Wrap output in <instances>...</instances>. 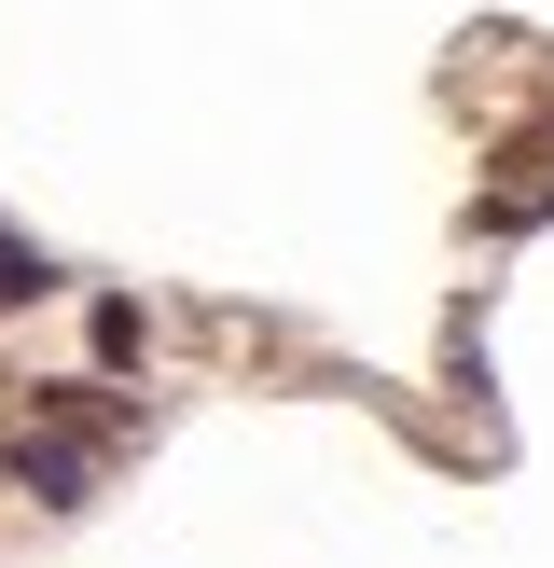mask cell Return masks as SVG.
Here are the masks:
<instances>
[{"mask_svg": "<svg viewBox=\"0 0 554 568\" xmlns=\"http://www.w3.org/2000/svg\"><path fill=\"white\" fill-rule=\"evenodd\" d=\"M0 471H14V486L42 499V514H83V499H98V444H70V430H28V416H14V444H0Z\"/></svg>", "mask_w": 554, "mask_h": 568, "instance_id": "6da1fadb", "label": "cell"}, {"mask_svg": "<svg viewBox=\"0 0 554 568\" xmlns=\"http://www.w3.org/2000/svg\"><path fill=\"white\" fill-rule=\"evenodd\" d=\"M28 292H55V264H42L28 236H0V305H28Z\"/></svg>", "mask_w": 554, "mask_h": 568, "instance_id": "7a4b0ae2", "label": "cell"}]
</instances>
